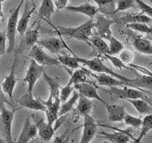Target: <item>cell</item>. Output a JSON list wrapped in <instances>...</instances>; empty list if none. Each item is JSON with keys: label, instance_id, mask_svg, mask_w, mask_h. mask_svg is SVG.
I'll list each match as a JSON object with an SVG mask.
<instances>
[{"label": "cell", "instance_id": "cell-1", "mask_svg": "<svg viewBox=\"0 0 152 143\" xmlns=\"http://www.w3.org/2000/svg\"><path fill=\"white\" fill-rule=\"evenodd\" d=\"M94 28V21L93 18L86 21L84 24L78 27L67 28L58 26L56 30L60 36H64L67 38H72L89 43V38L93 36V29Z\"/></svg>", "mask_w": 152, "mask_h": 143}, {"label": "cell", "instance_id": "cell-2", "mask_svg": "<svg viewBox=\"0 0 152 143\" xmlns=\"http://www.w3.org/2000/svg\"><path fill=\"white\" fill-rule=\"evenodd\" d=\"M76 59L79 61L80 63L83 64L84 66L88 68L91 70H93L94 72L108 74V75L113 76L115 78H118V79H119L121 81L126 82L128 83H131L136 88H137V77L136 78H128L126 76H120V75L117 74L116 72H114L113 70H112L110 68H108V67L106 66L104 63L99 58H98V57H95V58H93V59H85V58L76 57Z\"/></svg>", "mask_w": 152, "mask_h": 143}, {"label": "cell", "instance_id": "cell-3", "mask_svg": "<svg viewBox=\"0 0 152 143\" xmlns=\"http://www.w3.org/2000/svg\"><path fill=\"white\" fill-rule=\"evenodd\" d=\"M24 0H21L20 4L18 5L17 8L10 13L8 23H7V29H6V38L8 41V47L6 49V52L10 54L13 51L15 44H16V32H17V26L18 22L19 12L21 6L23 5Z\"/></svg>", "mask_w": 152, "mask_h": 143}, {"label": "cell", "instance_id": "cell-4", "mask_svg": "<svg viewBox=\"0 0 152 143\" xmlns=\"http://www.w3.org/2000/svg\"><path fill=\"white\" fill-rule=\"evenodd\" d=\"M110 94H113L117 98L127 100V99H144L147 100L144 91L130 86L123 87H110V90H104Z\"/></svg>", "mask_w": 152, "mask_h": 143}, {"label": "cell", "instance_id": "cell-5", "mask_svg": "<svg viewBox=\"0 0 152 143\" xmlns=\"http://www.w3.org/2000/svg\"><path fill=\"white\" fill-rule=\"evenodd\" d=\"M43 71H44L43 66L38 64L33 59L30 60L28 69L26 71L25 77L23 78V82L27 83V84H28L27 92L28 94H33L34 87L36 85L38 79L42 75Z\"/></svg>", "mask_w": 152, "mask_h": 143}, {"label": "cell", "instance_id": "cell-6", "mask_svg": "<svg viewBox=\"0 0 152 143\" xmlns=\"http://www.w3.org/2000/svg\"><path fill=\"white\" fill-rule=\"evenodd\" d=\"M28 56L33 60H35L38 64L42 66H60L61 63L57 58L50 57L43 50V49L37 44H35L31 47Z\"/></svg>", "mask_w": 152, "mask_h": 143}, {"label": "cell", "instance_id": "cell-7", "mask_svg": "<svg viewBox=\"0 0 152 143\" xmlns=\"http://www.w3.org/2000/svg\"><path fill=\"white\" fill-rule=\"evenodd\" d=\"M95 16L96 22H94V27L97 29L98 36L105 40H109L113 36L111 26L115 23V21L113 19L107 18L103 14H96Z\"/></svg>", "mask_w": 152, "mask_h": 143}, {"label": "cell", "instance_id": "cell-8", "mask_svg": "<svg viewBox=\"0 0 152 143\" xmlns=\"http://www.w3.org/2000/svg\"><path fill=\"white\" fill-rule=\"evenodd\" d=\"M18 109L15 108L13 110H10L4 106L0 110V117H1V122L3 125V128L4 129V134L6 136V142H12V122L15 116V113Z\"/></svg>", "mask_w": 152, "mask_h": 143}, {"label": "cell", "instance_id": "cell-9", "mask_svg": "<svg viewBox=\"0 0 152 143\" xmlns=\"http://www.w3.org/2000/svg\"><path fill=\"white\" fill-rule=\"evenodd\" d=\"M83 133L81 135L80 143H89L94 139L98 130V125L90 114L83 115Z\"/></svg>", "mask_w": 152, "mask_h": 143}, {"label": "cell", "instance_id": "cell-10", "mask_svg": "<svg viewBox=\"0 0 152 143\" xmlns=\"http://www.w3.org/2000/svg\"><path fill=\"white\" fill-rule=\"evenodd\" d=\"M89 74L92 76H94L97 83L101 86H105V87H123V86H130L135 88L132 84L128 83L126 82L121 81L118 78H115L113 76H110L108 74H104V73H99L98 75L94 74V73H90Z\"/></svg>", "mask_w": 152, "mask_h": 143}, {"label": "cell", "instance_id": "cell-11", "mask_svg": "<svg viewBox=\"0 0 152 143\" xmlns=\"http://www.w3.org/2000/svg\"><path fill=\"white\" fill-rule=\"evenodd\" d=\"M37 43L42 49H48V51H49L51 54L56 55H58L63 48L68 49L63 40L59 38H50L43 40H38Z\"/></svg>", "mask_w": 152, "mask_h": 143}, {"label": "cell", "instance_id": "cell-12", "mask_svg": "<svg viewBox=\"0 0 152 143\" xmlns=\"http://www.w3.org/2000/svg\"><path fill=\"white\" fill-rule=\"evenodd\" d=\"M15 65H16V60H15L13 66L11 68L10 73L8 76L4 77V79L3 80V82L0 84L3 92L9 96L11 102H13V92H14V88H15L17 82H18V79L15 75Z\"/></svg>", "mask_w": 152, "mask_h": 143}, {"label": "cell", "instance_id": "cell-13", "mask_svg": "<svg viewBox=\"0 0 152 143\" xmlns=\"http://www.w3.org/2000/svg\"><path fill=\"white\" fill-rule=\"evenodd\" d=\"M74 88L80 94L85 95L86 97H87L89 99H95L97 101H99L103 104L106 103L104 100L100 97V95H99V93L97 91V88L91 83H77V84L74 85Z\"/></svg>", "mask_w": 152, "mask_h": 143}, {"label": "cell", "instance_id": "cell-14", "mask_svg": "<svg viewBox=\"0 0 152 143\" xmlns=\"http://www.w3.org/2000/svg\"><path fill=\"white\" fill-rule=\"evenodd\" d=\"M37 134V128L36 123L32 122L30 120V116L28 115L25 120V122L23 124L22 132L19 135V139L18 143H27L31 139L36 137Z\"/></svg>", "mask_w": 152, "mask_h": 143}, {"label": "cell", "instance_id": "cell-15", "mask_svg": "<svg viewBox=\"0 0 152 143\" xmlns=\"http://www.w3.org/2000/svg\"><path fill=\"white\" fill-rule=\"evenodd\" d=\"M19 105L23 108H27L32 110L45 112L46 107L42 102L41 100L34 98L33 94H28V92L19 99Z\"/></svg>", "mask_w": 152, "mask_h": 143}, {"label": "cell", "instance_id": "cell-16", "mask_svg": "<svg viewBox=\"0 0 152 143\" xmlns=\"http://www.w3.org/2000/svg\"><path fill=\"white\" fill-rule=\"evenodd\" d=\"M35 123L37 125V133L39 136L41 137V139L45 142H50V140L53 138L55 132H56L53 125H50V124L46 122L43 118L37 119L35 122Z\"/></svg>", "mask_w": 152, "mask_h": 143}, {"label": "cell", "instance_id": "cell-17", "mask_svg": "<svg viewBox=\"0 0 152 143\" xmlns=\"http://www.w3.org/2000/svg\"><path fill=\"white\" fill-rule=\"evenodd\" d=\"M132 43L135 49L142 54L151 56L152 54V43L149 38H142L137 35H132Z\"/></svg>", "mask_w": 152, "mask_h": 143}, {"label": "cell", "instance_id": "cell-18", "mask_svg": "<svg viewBox=\"0 0 152 143\" xmlns=\"http://www.w3.org/2000/svg\"><path fill=\"white\" fill-rule=\"evenodd\" d=\"M36 9V4H34L32 7H30L29 4H26L24 6V10L23 12V15L21 18L19 19L18 22V26H17V31L20 35H24L25 31L27 30L28 26V22L32 13Z\"/></svg>", "mask_w": 152, "mask_h": 143}, {"label": "cell", "instance_id": "cell-19", "mask_svg": "<svg viewBox=\"0 0 152 143\" xmlns=\"http://www.w3.org/2000/svg\"><path fill=\"white\" fill-rule=\"evenodd\" d=\"M105 108L108 114V120L112 122H123L124 114L126 113L124 107L121 105L108 104L105 103Z\"/></svg>", "mask_w": 152, "mask_h": 143}, {"label": "cell", "instance_id": "cell-20", "mask_svg": "<svg viewBox=\"0 0 152 143\" xmlns=\"http://www.w3.org/2000/svg\"><path fill=\"white\" fill-rule=\"evenodd\" d=\"M66 10H69L71 12H78L81 13L83 15H86L89 18H94L96 14H98L99 10L96 5H93L90 4H83L81 5H77V6H67L65 7Z\"/></svg>", "mask_w": 152, "mask_h": 143}, {"label": "cell", "instance_id": "cell-21", "mask_svg": "<svg viewBox=\"0 0 152 143\" xmlns=\"http://www.w3.org/2000/svg\"><path fill=\"white\" fill-rule=\"evenodd\" d=\"M97 4L99 12L104 16H112L115 14L116 0H94Z\"/></svg>", "mask_w": 152, "mask_h": 143}, {"label": "cell", "instance_id": "cell-22", "mask_svg": "<svg viewBox=\"0 0 152 143\" xmlns=\"http://www.w3.org/2000/svg\"><path fill=\"white\" fill-rule=\"evenodd\" d=\"M100 135L103 136V138L106 139L108 142L113 143H128L131 142V138H133L127 134L126 132H123L119 130L118 132L113 133H100Z\"/></svg>", "mask_w": 152, "mask_h": 143}, {"label": "cell", "instance_id": "cell-23", "mask_svg": "<svg viewBox=\"0 0 152 143\" xmlns=\"http://www.w3.org/2000/svg\"><path fill=\"white\" fill-rule=\"evenodd\" d=\"M60 105H61L60 97H56L54 99L53 103L49 107L46 108L45 114H46V117H47V121L48 124L53 125L56 122L57 119L59 118L58 113H59V109H60Z\"/></svg>", "mask_w": 152, "mask_h": 143}, {"label": "cell", "instance_id": "cell-24", "mask_svg": "<svg viewBox=\"0 0 152 143\" xmlns=\"http://www.w3.org/2000/svg\"><path fill=\"white\" fill-rule=\"evenodd\" d=\"M39 15L45 18L48 22L51 24L49 22L52 15L55 13V2L54 0H42L41 6L38 10Z\"/></svg>", "mask_w": 152, "mask_h": 143}, {"label": "cell", "instance_id": "cell-25", "mask_svg": "<svg viewBox=\"0 0 152 143\" xmlns=\"http://www.w3.org/2000/svg\"><path fill=\"white\" fill-rule=\"evenodd\" d=\"M119 21L122 22L123 24H130V23H144L147 24H151L152 19L151 17L143 14H126L119 18Z\"/></svg>", "mask_w": 152, "mask_h": 143}, {"label": "cell", "instance_id": "cell-26", "mask_svg": "<svg viewBox=\"0 0 152 143\" xmlns=\"http://www.w3.org/2000/svg\"><path fill=\"white\" fill-rule=\"evenodd\" d=\"M76 102H77L76 109L81 115L90 114L92 107H93V102H92L91 99H89V98L86 97L85 95L79 93V98Z\"/></svg>", "mask_w": 152, "mask_h": 143}, {"label": "cell", "instance_id": "cell-27", "mask_svg": "<svg viewBox=\"0 0 152 143\" xmlns=\"http://www.w3.org/2000/svg\"><path fill=\"white\" fill-rule=\"evenodd\" d=\"M79 98V92L75 90L73 92V95L69 98L66 100L65 102H63L62 103L61 102V105H60V109H59V113H58V115L59 117L60 116H64L65 114H67L68 112H70L74 106L75 105L76 102Z\"/></svg>", "mask_w": 152, "mask_h": 143}, {"label": "cell", "instance_id": "cell-28", "mask_svg": "<svg viewBox=\"0 0 152 143\" xmlns=\"http://www.w3.org/2000/svg\"><path fill=\"white\" fill-rule=\"evenodd\" d=\"M127 102L132 105L141 114H152L151 106L143 99H127Z\"/></svg>", "mask_w": 152, "mask_h": 143}, {"label": "cell", "instance_id": "cell-29", "mask_svg": "<svg viewBox=\"0 0 152 143\" xmlns=\"http://www.w3.org/2000/svg\"><path fill=\"white\" fill-rule=\"evenodd\" d=\"M89 70L81 67V69H76V70L72 74L70 77V81L73 83V84L81 83H90L91 81L88 78Z\"/></svg>", "mask_w": 152, "mask_h": 143}, {"label": "cell", "instance_id": "cell-30", "mask_svg": "<svg viewBox=\"0 0 152 143\" xmlns=\"http://www.w3.org/2000/svg\"><path fill=\"white\" fill-rule=\"evenodd\" d=\"M141 130L140 133L138 135V138L136 139L134 142H141L142 139L149 133L152 128V114H145L144 118L142 120V124H141Z\"/></svg>", "mask_w": 152, "mask_h": 143}, {"label": "cell", "instance_id": "cell-31", "mask_svg": "<svg viewBox=\"0 0 152 143\" xmlns=\"http://www.w3.org/2000/svg\"><path fill=\"white\" fill-rule=\"evenodd\" d=\"M89 42L94 46L97 50L102 54H108L109 53V48H108V44L106 43V42L104 41V38H102L99 36H92L89 38Z\"/></svg>", "mask_w": 152, "mask_h": 143}, {"label": "cell", "instance_id": "cell-32", "mask_svg": "<svg viewBox=\"0 0 152 143\" xmlns=\"http://www.w3.org/2000/svg\"><path fill=\"white\" fill-rule=\"evenodd\" d=\"M58 61L60 62L61 65L68 67L70 69H80L82 65L79 63V61L76 59V57H71L68 55H58L57 57Z\"/></svg>", "mask_w": 152, "mask_h": 143}, {"label": "cell", "instance_id": "cell-33", "mask_svg": "<svg viewBox=\"0 0 152 143\" xmlns=\"http://www.w3.org/2000/svg\"><path fill=\"white\" fill-rule=\"evenodd\" d=\"M42 74H43V77H44L46 83L48 84L49 88H50V94L49 95L53 97V99H55L56 97H60V90L61 88V85L58 83V82H57L56 80H55L51 76H48L44 71H43Z\"/></svg>", "mask_w": 152, "mask_h": 143}, {"label": "cell", "instance_id": "cell-34", "mask_svg": "<svg viewBox=\"0 0 152 143\" xmlns=\"http://www.w3.org/2000/svg\"><path fill=\"white\" fill-rule=\"evenodd\" d=\"M38 29H39V26L37 29H27L25 31V37H24V43L29 46V47H32L33 45H35L38 41V38H39V32H38Z\"/></svg>", "mask_w": 152, "mask_h": 143}, {"label": "cell", "instance_id": "cell-35", "mask_svg": "<svg viewBox=\"0 0 152 143\" xmlns=\"http://www.w3.org/2000/svg\"><path fill=\"white\" fill-rule=\"evenodd\" d=\"M127 28L131 29L136 32H140V33H144L147 35H151L152 32L151 27L144 23H130L126 24Z\"/></svg>", "mask_w": 152, "mask_h": 143}, {"label": "cell", "instance_id": "cell-36", "mask_svg": "<svg viewBox=\"0 0 152 143\" xmlns=\"http://www.w3.org/2000/svg\"><path fill=\"white\" fill-rule=\"evenodd\" d=\"M109 55H117V54H119L122 50H123L124 47V44L119 41L118 40L117 38H115L113 36H112L110 39H109Z\"/></svg>", "mask_w": 152, "mask_h": 143}, {"label": "cell", "instance_id": "cell-37", "mask_svg": "<svg viewBox=\"0 0 152 143\" xmlns=\"http://www.w3.org/2000/svg\"><path fill=\"white\" fill-rule=\"evenodd\" d=\"M152 84V77L151 75L149 76H137V88H139L140 90H142L147 93L146 90H143L140 88H147L151 89Z\"/></svg>", "mask_w": 152, "mask_h": 143}, {"label": "cell", "instance_id": "cell-38", "mask_svg": "<svg viewBox=\"0 0 152 143\" xmlns=\"http://www.w3.org/2000/svg\"><path fill=\"white\" fill-rule=\"evenodd\" d=\"M123 122L127 126L132 127L134 128H140V126L142 124V119L139 118V117H136V116L131 115L128 113H125L124 117L123 119Z\"/></svg>", "mask_w": 152, "mask_h": 143}, {"label": "cell", "instance_id": "cell-39", "mask_svg": "<svg viewBox=\"0 0 152 143\" xmlns=\"http://www.w3.org/2000/svg\"><path fill=\"white\" fill-rule=\"evenodd\" d=\"M131 8H135L134 0H116L115 14L118 11H124Z\"/></svg>", "mask_w": 152, "mask_h": 143}, {"label": "cell", "instance_id": "cell-40", "mask_svg": "<svg viewBox=\"0 0 152 143\" xmlns=\"http://www.w3.org/2000/svg\"><path fill=\"white\" fill-rule=\"evenodd\" d=\"M75 88H74V84L73 83L69 80L68 83L66 84L65 87L61 88V90H60V100H61V102H65L66 100L68 99L69 95L72 94V92L74 91Z\"/></svg>", "mask_w": 152, "mask_h": 143}, {"label": "cell", "instance_id": "cell-41", "mask_svg": "<svg viewBox=\"0 0 152 143\" xmlns=\"http://www.w3.org/2000/svg\"><path fill=\"white\" fill-rule=\"evenodd\" d=\"M103 56H104V58L109 60V61L112 63V64H113L115 68H118V69H130V68H128V67L126 66L125 63H123V62L120 60V58L115 57L113 55H109V54H104Z\"/></svg>", "mask_w": 152, "mask_h": 143}, {"label": "cell", "instance_id": "cell-42", "mask_svg": "<svg viewBox=\"0 0 152 143\" xmlns=\"http://www.w3.org/2000/svg\"><path fill=\"white\" fill-rule=\"evenodd\" d=\"M134 2L137 4L138 8L141 10L142 13L149 16V17H152V7L151 5L147 4L146 3H144L142 0H134Z\"/></svg>", "mask_w": 152, "mask_h": 143}, {"label": "cell", "instance_id": "cell-43", "mask_svg": "<svg viewBox=\"0 0 152 143\" xmlns=\"http://www.w3.org/2000/svg\"><path fill=\"white\" fill-rule=\"evenodd\" d=\"M119 54H120V60L123 63H132V62L133 53L132 51L124 49Z\"/></svg>", "mask_w": 152, "mask_h": 143}, {"label": "cell", "instance_id": "cell-44", "mask_svg": "<svg viewBox=\"0 0 152 143\" xmlns=\"http://www.w3.org/2000/svg\"><path fill=\"white\" fill-rule=\"evenodd\" d=\"M6 35L0 30V57L6 52Z\"/></svg>", "mask_w": 152, "mask_h": 143}, {"label": "cell", "instance_id": "cell-45", "mask_svg": "<svg viewBox=\"0 0 152 143\" xmlns=\"http://www.w3.org/2000/svg\"><path fill=\"white\" fill-rule=\"evenodd\" d=\"M67 2L68 0H56L55 1V5L56 6L58 10L64 9L67 5Z\"/></svg>", "mask_w": 152, "mask_h": 143}, {"label": "cell", "instance_id": "cell-46", "mask_svg": "<svg viewBox=\"0 0 152 143\" xmlns=\"http://www.w3.org/2000/svg\"><path fill=\"white\" fill-rule=\"evenodd\" d=\"M4 93L3 92V90H2V88H1V85H0V110H1V108H2L4 106H5L4 103L7 102V99H6V97L4 96Z\"/></svg>", "mask_w": 152, "mask_h": 143}, {"label": "cell", "instance_id": "cell-47", "mask_svg": "<svg viewBox=\"0 0 152 143\" xmlns=\"http://www.w3.org/2000/svg\"><path fill=\"white\" fill-rule=\"evenodd\" d=\"M2 3H3V1H2V0H0V19L4 18L3 11H2Z\"/></svg>", "mask_w": 152, "mask_h": 143}, {"label": "cell", "instance_id": "cell-48", "mask_svg": "<svg viewBox=\"0 0 152 143\" xmlns=\"http://www.w3.org/2000/svg\"><path fill=\"white\" fill-rule=\"evenodd\" d=\"M4 140H2V139H0V143H4Z\"/></svg>", "mask_w": 152, "mask_h": 143}, {"label": "cell", "instance_id": "cell-49", "mask_svg": "<svg viewBox=\"0 0 152 143\" xmlns=\"http://www.w3.org/2000/svg\"><path fill=\"white\" fill-rule=\"evenodd\" d=\"M29 1H30V2H31L33 4H35V2H34V0H29Z\"/></svg>", "mask_w": 152, "mask_h": 143}, {"label": "cell", "instance_id": "cell-50", "mask_svg": "<svg viewBox=\"0 0 152 143\" xmlns=\"http://www.w3.org/2000/svg\"><path fill=\"white\" fill-rule=\"evenodd\" d=\"M149 2H150V3H151V2H152V0H149Z\"/></svg>", "mask_w": 152, "mask_h": 143}, {"label": "cell", "instance_id": "cell-51", "mask_svg": "<svg viewBox=\"0 0 152 143\" xmlns=\"http://www.w3.org/2000/svg\"><path fill=\"white\" fill-rule=\"evenodd\" d=\"M2 1H3V2H4V0H2Z\"/></svg>", "mask_w": 152, "mask_h": 143}, {"label": "cell", "instance_id": "cell-52", "mask_svg": "<svg viewBox=\"0 0 152 143\" xmlns=\"http://www.w3.org/2000/svg\"><path fill=\"white\" fill-rule=\"evenodd\" d=\"M55 1H56V0H54V2H55Z\"/></svg>", "mask_w": 152, "mask_h": 143}]
</instances>
